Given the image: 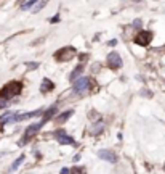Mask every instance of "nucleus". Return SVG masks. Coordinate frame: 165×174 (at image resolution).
<instances>
[{"label": "nucleus", "mask_w": 165, "mask_h": 174, "mask_svg": "<svg viewBox=\"0 0 165 174\" xmlns=\"http://www.w3.org/2000/svg\"><path fill=\"white\" fill-rule=\"evenodd\" d=\"M116 44H117V40L114 39V40H111V42H109V44H107V45H111V47H114Z\"/></svg>", "instance_id": "25"}, {"label": "nucleus", "mask_w": 165, "mask_h": 174, "mask_svg": "<svg viewBox=\"0 0 165 174\" xmlns=\"http://www.w3.org/2000/svg\"><path fill=\"white\" fill-rule=\"evenodd\" d=\"M164 171H165V164H164Z\"/></svg>", "instance_id": "28"}, {"label": "nucleus", "mask_w": 165, "mask_h": 174, "mask_svg": "<svg viewBox=\"0 0 165 174\" xmlns=\"http://www.w3.org/2000/svg\"><path fill=\"white\" fill-rule=\"evenodd\" d=\"M2 157H3V153H0V158H2Z\"/></svg>", "instance_id": "26"}, {"label": "nucleus", "mask_w": 165, "mask_h": 174, "mask_svg": "<svg viewBox=\"0 0 165 174\" xmlns=\"http://www.w3.org/2000/svg\"><path fill=\"white\" fill-rule=\"evenodd\" d=\"M34 3H39V0H26L24 3H22L21 5V10H29V8H32V5H34Z\"/></svg>", "instance_id": "16"}, {"label": "nucleus", "mask_w": 165, "mask_h": 174, "mask_svg": "<svg viewBox=\"0 0 165 174\" xmlns=\"http://www.w3.org/2000/svg\"><path fill=\"white\" fill-rule=\"evenodd\" d=\"M45 7V2H44V0H39V3H37V7H34V8H32V11H34V13H39L40 10H42V8H44Z\"/></svg>", "instance_id": "17"}, {"label": "nucleus", "mask_w": 165, "mask_h": 174, "mask_svg": "<svg viewBox=\"0 0 165 174\" xmlns=\"http://www.w3.org/2000/svg\"><path fill=\"white\" fill-rule=\"evenodd\" d=\"M140 26H141V20H136L133 23V27H140Z\"/></svg>", "instance_id": "23"}, {"label": "nucleus", "mask_w": 165, "mask_h": 174, "mask_svg": "<svg viewBox=\"0 0 165 174\" xmlns=\"http://www.w3.org/2000/svg\"><path fill=\"white\" fill-rule=\"evenodd\" d=\"M55 113H56V105H51V106L48 108V110H46V111L44 113V118H42V121H39V123H40L42 126H44V124L46 123V121H48V119L51 118V116L55 115Z\"/></svg>", "instance_id": "12"}, {"label": "nucleus", "mask_w": 165, "mask_h": 174, "mask_svg": "<svg viewBox=\"0 0 165 174\" xmlns=\"http://www.w3.org/2000/svg\"><path fill=\"white\" fill-rule=\"evenodd\" d=\"M72 110H69V111H64V113H61V115L58 116V118H56V123H66V121H68L69 118H70V116H72Z\"/></svg>", "instance_id": "14"}, {"label": "nucleus", "mask_w": 165, "mask_h": 174, "mask_svg": "<svg viewBox=\"0 0 165 174\" xmlns=\"http://www.w3.org/2000/svg\"><path fill=\"white\" fill-rule=\"evenodd\" d=\"M55 89V82H51L50 79H44L42 81V84H40V92L42 93H46V92H50V90H53Z\"/></svg>", "instance_id": "10"}, {"label": "nucleus", "mask_w": 165, "mask_h": 174, "mask_svg": "<svg viewBox=\"0 0 165 174\" xmlns=\"http://www.w3.org/2000/svg\"><path fill=\"white\" fill-rule=\"evenodd\" d=\"M90 86H92V82H90V79H88V78H79L77 81L72 82V87H74V92L75 93L87 92L88 89H90Z\"/></svg>", "instance_id": "3"}, {"label": "nucleus", "mask_w": 165, "mask_h": 174, "mask_svg": "<svg viewBox=\"0 0 165 174\" xmlns=\"http://www.w3.org/2000/svg\"><path fill=\"white\" fill-rule=\"evenodd\" d=\"M55 139L58 140V144H61V145H70V144H74V139L70 137L68 132H64V131H56V132H55Z\"/></svg>", "instance_id": "6"}, {"label": "nucleus", "mask_w": 165, "mask_h": 174, "mask_svg": "<svg viewBox=\"0 0 165 174\" xmlns=\"http://www.w3.org/2000/svg\"><path fill=\"white\" fill-rule=\"evenodd\" d=\"M24 158H26L24 155H21V157L18 158V160H15V161H13V164H11V171H16V169L20 168L21 164H22V161H24Z\"/></svg>", "instance_id": "15"}, {"label": "nucleus", "mask_w": 165, "mask_h": 174, "mask_svg": "<svg viewBox=\"0 0 165 174\" xmlns=\"http://www.w3.org/2000/svg\"><path fill=\"white\" fill-rule=\"evenodd\" d=\"M151 40H152V32L151 31H140L138 34H136V37H135V44H138L141 47L149 45Z\"/></svg>", "instance_id": "4"}, {"label": "nucleus", "mask_w": 165, "mask_h": 174, "mask_svg": "<svg viewBox=\"0 0 165 174\" xmlns=\"http://www.w3.org/2000/svg\"><path fill=\"white\" fill-rule=\"evenodd\" d=\"M106 63H107V66H109L111 69H119L122 66V58H120V55L117 53V52H111V53L107 55V58H106Z\"/></svg>", "instance_id": "5"}, {"label": "nucleus", "mask_w": 165, "mask_h": 174, "mask_svg": "<svg viewBox=\"0 0 165 174\" xmlns=\"http://www.w3.org/2000/svg\"><path fill=\"white\" fill-rule=\"evenodd\" d=\"M75 49L74 47H63V49H59L58 52L55 53V58L58 60V62H69V60H72L75 56Z\"/></svg>", "instance_id": "2"}, {"label": "nucleus", "mask_w": 165, "mask_h": 174, "mask_svg": "<svg viewBox=\"0 0 165 174\" xmlns=\"http://www.w3.org/2000/svg\"><path fill=\"white\" fill-rule=\"evenodd\" d=\"M106 129V123L104 121H101V119H98V121H95L93 123V126L90 128V134L92 135H100V134H103V131Z\"/></svg>", "instance_id": "8"}, {"label": "nucleus", "mask_w": 165, "mask_h": 174, "mask_svg": "<svg viewBox=\"0 0 165 174\" xmlns=\"http://www.w3.org/2000/svg\"><path fill=\"white\" fill-rule=\"evenodd\" d=\"M61 174H70V169H68V168H63V169H61Z\"/></svg>", "instance_id": "22"}, {"label": "nucleus", "mask_w": 165, "mask_h": 174, "mask_svg": "<svg viewBox=\"0 0 165 174\" xmlns=\"http://www.w3.org/2000/svg\"><path fill=\"white\" fill-rule=\"evenodd\" d=\"M44 110L42 108H39V110H35V111H29V113H22V115H16V118L15 121H24V119H31V118H35V116H39V115H44Z\"/></svg>", "instance_id": "9"}, {"label": "nucleus", "mask_w": 165, "mask_h": 174, "mask_svg": "<svg viewBox=\"0 0 165 174\" xmlns=\"http://www.w3.org/2000/svg\"><path fill=\"white\" fill-rule=\"evenodd\" d=\"M15 118H16V115L13 111H5L2 115V118H0V123L2 124H7V123H15Z\"/></svg>", "instance_id": "11"}, {"label": "nucleus", "mask_w": 165, "mask_h": 174, "mask_svg": "<svg viewBox=\"0 0 165 174\" xmlns=\"http://www.w3.org/2000/svg\"><path fill=\"white\" fill-rule=\"evenodd\" d=\"M39 66H40V65L37 63V62H31V63H27V68H29L31 71H32V69H37Z\"/></svg>", "instance_id": "18"}, {"label": "nucleus", "mask_w": 165, "mask_h": 174, "mask_svg": "<svg viewBox=\"0 0 165 174\" xmlns=\"http://www.w3.org/2000/svg\"><path fill=\"white\" fill-rule=\"evenodd\" d=\"M133 2H140V0H133Z\"/></svg>", "instance_id": "27"}, {"label": "nucleus", "mask_w": 165, "mask_h": 174, "mask_svg": "<svg viewBox=\"0 0 165 174\" xmlns=\"http://www.w3.org/2000/svg\"><path fill=\"white\" fill-rule=\"evenodd\" d=\"M56 21H59V16L58 15H56L55 18H51V23H56Z\"/></svg>", "instance_id": "24"}, {"label": "nucleus", "mask_w": 165, "mask_h": 174, "mask_svg": "<svg viewBox=\"0 0 165 174\" xmlns=\"http://www.w3.org/2000/svg\"><path fill=\"white\" fill-rule=\"evenodd\" d=\"M98 157L101 160H104V161H107V163H116L117 161L116 153L111 152V150H100V152H98Z\"/></svg>", "instance_id": "7"}, {"label": "nucleus", "mask_w": 165, "mask_h": 174, "mask_svg": "<svg viewBox=\"0 0 165 174\" xmlns=\"http://www.w3.org/2000/svg\"><path fill=\"white\" fill-rule=\"evenodd\" d=\"M21 90H22V84H21L20 81H10L7 86H3L2 90H0V97L10 100V98L20 95Z\"/></svg>", "instance_id": "1"}, {"label": "nucleus", "mask_w": 165, "mask_h": 174, "mask_svg": "<svg viewBox=\"0 0 165 174\" xmlns=\"http://www.w3.org/2000/svg\"><path fill=\"white\" fill-rule=\"evenodd\" d=\"M70 172H72V174H85V172H83V169H80V168H74Z\"/></svg>", "instance_id": "21"}, {"label": "nucleus", "mask_w": 165, "mask_h": 174, "mask_svg": "<svg viewBox=\"0 0 165 174\" xmlns=\"http://www.w3.org/2000/svg\"><path fill=\"white\" fill-rule=\"evenodd\" d=\"M141 95H143V97H148V98H151V97H152V92H149L148 89H143V90H141Z\"/></svg>", "instance_id": "19"}, {"label": "nucleus", "mask_w": 165, "mask_h": 174, "mask_svg": "<svg viewBox=\"0 0 165 174\" xmlns=\"http://www.w3.org/2000/svg\"><path fill=\"white\" fill-rule=\"evenodd\" d=\"M82 71H83V68H82V65H80V66H77L72 73L69 74V81L74 82V81H77L79 78H82Z\"/></svg>", "instance_id": "13"}, {"label": "nucleus", "mask_w": 165, "mask_h": 174, "mask_svg": "<svg viewBox=\"0 0 165 174\" xmlns=\"http://www.w3.org/2000/svg\"><path fill=\"white\" fill-rule=\"evenodd\" d=\"M7 98H3V97H0V108H5L7 106Z\"/></svg>", "instance_id": "20"}]
</instances>
